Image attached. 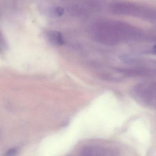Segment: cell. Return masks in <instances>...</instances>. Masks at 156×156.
Segmentation results:
<instances>
[{"label":"cell","instance_id":"2","mask_svg":"<svg viewBox=\"0 0 156 156\" xmlns=\"http://www.w3.org/2000/svg\"><path fill=\"white\" fill-rule=\"evenodd\" d=\"M111 9L112 12L116 14L138 17L141 6L128 2H116L112 4Z\"/></svg>","mask_w":156,"mask_h":156},{"label":"cell","instance_id":"7","mask_svg":"<svg viewBox=\"0 0 156 156\" xmlns=\"http://www.w3.org/2000/svg\"><path fill=\"white\" fill-rule=\"evenodd\" d=\"M154 50L156 52V46H155V47H154Z\"/></svg>","mask_w":156,"mask_h":156},{"label":"cell","instance_id":"6","mask_svg":"<svg viewBox=\"0 0 156 156\" xmlns=\"http://www.w3.org/2000/svg\"><path fill=\"white\" fill-rule=\"evenodd\" d=\"M4 40L2 34L0 33V47H2L3 46H4Z\"/></svg>","mask_w":156,"mask_h":156},{"label":"cell","instance_id":"3","mask_svg":"<svg viewBox=\"0 0 156 156\" xmlns=\"http://www.w3.org/2000/svg\"><path fill=\"white\" fill-rule=\"evenodd\" d=\"M47 38L49 42L53 45H61L64 44L63 35L58 31H48L47 33Z\"/></svg>","mask_w":156,"mask_h":156},{"label":"cell","instance_id":"1","mask_svg":"<svg viewBox=\"0 0 156 156\" xmlns=\"http://www.w3.org/2000/svg\"><path fill=\"white\" fill-rule=\"evenodd\" d=\"M141 35L136 27L115 21L100 22L94 27V38L105 45H115L122 40L139 37Z\"/></svg>","mask_w":156,"mask_h":156},{"label":"cell","instance_id":"4","mask_svg":"<svg viewBox=\"0 0 156 156\" xmlns=\"http://www.w3.org/2000/svg\"><path fill=\"white\" fill-rule=\"evenodd\" d=\"M64 9L62 7H57L54 9L53 12L55 15L59 16L64 13Z\"/></svg>","mask_w":156,"mask_h":156},{"label":"cell","instance_id":"5","mask_svg":"<svg viewBox=\"0 0 156 156\" xmlns=\"http://www.w3.org/2000/svg\"><path fill=\"white\" fill-rule=\"evenodd\" d=\"M18 150L16 148H11L6 153V156H15L18 154Z\"/></svg>","mask_w":156,"mask_h":156}]
</instances>
